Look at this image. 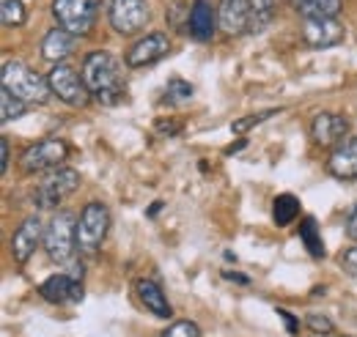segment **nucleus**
Here are the masks:
<instances>
[{"instance_id": "1", "label": "nucleus", "mask_w": 357, "mask_h": 337, "mask_svg": "<svg viewBox=\"0 0 357 337\" xmlns=\"http://www.w3.org/2000/svg\"><path fill=\"white\" fill-rule=\"evenodd\" d=\"M80 75L91 96L99 99L102 104H116L124 96V66L113 52H105V49L89 52Z\"/></svg>"}, {"instance_id": "2", "label": "nucleus", "mask_w": 357, "mask_h": 337, "mask_svg": "<svg viewBox=\"0 0 357 337\" xmlns=\"http://www.w3.org/2000/svg\"><path fill=\"white\" fill-rule=\"evenodd\" d=\"M0 80H3V88H8L25 104H45L52 93L50 80L33 72L31 66H25L22 61H6L0 69Z\"/></svg>"}, {"instance_id": "3", "label": "nucleus", "mask_w": 357, "mask_h": 337, "mask_svg": "<svg viewBox=\"0 0 357 337\" xmlns=\"http://www.w3.org/2000/svg\"><path fill=\"white\" fill-rule=\"evenodd\" d=\"M42 247H45L50 263H55V266H66L75 258V253L80 250L77 247V219H75V214L61 211L50 219Z\"/></svg>"}, {"instance_id": "4", "label": "nucleus", "mask_w": 357, "mask_h": 337, "mask_svg": "<svg viewBox=\"0 0 357 337\" xmlns=\"http://www.w3.org/2000/svg\"><path fill=\"white\" fill-rule=\"evenodd\" d=\"M96 14H99V0H52V19L58 22V28L75 36L91 33Z\"/></svg>"}, {"instance_id": "5", "label": "nucleus", "mask_w": 357, "mask_h": 337, "mask_svg": "<svg viewBox=\"0 0 357 337\" xmlns=\"http://www.w3.org/2000/svg\"><path fill=\"white\" fill-rule=\"evenodd\" d=\"M110 230V209L99 201H91L80 211L77 219V247L83 253H96Z\"/></svg>"}, {"instance_id": "6", "label": "nucleus", "mask_w": 357, "mask_h": 337, "mask_svg": "<svg viewBox=\"0 0 357 337\" xmlns=\"http://www.w3.org/2000/svg\"><path fill=\"white\" fill-rule=\"evenodd\" d=\"M47 80H50L52 93H55L61 102H66V104H72V107H86V104H89L91 91L86 88L83 75H77L66 61H63V63H55V66L50 69Z\"/></svg>"}, {"instance_id": "7", "label": "nucleus", "mask_w": 357, "mask_h": 337, "mask_svg": "<svg viewBox=\"0 0 357 337\" xmlns=\"http://www.w3.org/2000/svg\"><path fill=\"white\" fill-rule=\"evenodd\" d=\"M80 187V173L75 168H55L50 170V175H45V181L39 184V206L45 209H52L58 206L61 201H66L69 195H75Z\"/></svg>"}, {"instance_id": "8", "label": "nucleus", "mask_w": 357, "mask_h": 337, "mask_svg": "<svg viewBox=\"0 0 357 337\" xmlns=\"http://www.w3.org/2000/svg\"><path fill=\"white\" fill-rule=\"evenodd\" d=\"M107 19L116 33L132 36L137 31H143L149 22V3L146 0H110Z\"/></svg>"}, {"instance_id": "9", "label": "nucleus", "mask_w": 357, "mask_h": 337, "mask_svg": "<svg viewBox=\"0 0 357 337\" xmlns=\"http://www.w3.org/2000/svg\"><path fill=\"white\" fill-rule=\"evenodd\" d=\"M69 157V146L63 140H42L36 146H31L22 159H20V168L22 173L33 175V173H42V170H55L61 168V162Z\"/></svg>"}, {"instance_id": "10", "label": "nucleus", "mask_w": 357, "mask_h": 337, "mask_svg": "<svg viewBox=\"0 0 357 337\" xmlns=\"http://www.w3.org/2000/svg\"><path fill=\"white\" fill-rule=\"evenodd\" d=\"M347 31L338 17H303V39L313 49H327L344 42Z\"/></svg>"}, {"instance_id": "11", "label": "nucleus", "mask_w": 357, "mask_h": 337, "mask_svg": "<svg viewBox=\"0 0 357 337\" xmlns=\"http://www.w3.org/2000/svg\"><path fill=\"white\" fill-rule=\"evenodd\" d=\"M45 230L47 228L39 214H31V217L22 219V225L11 236V255H14L17 263H28L31 255L36 253V247L45 244Z\"/></svg>"}, {"instance_id": "12", "label": "nucleus", "mask_w": 357, "mask_h": 337, "mask_svg": "<svg viewBox=\"0 0 357 337\" xmlns=\"http://www.w3.org/2000/svg\"><path fill=\"white\" fill-rule=\"evenodd\" d=\"M168 49H171V39L165 36V33H146V36H140L137 42L127 49V55H124V63L130 66V69H143V66H151V63H157V61H162L165 55H168Z\"/></svg>"}, {"instance_id": "13", "label": "nucleus", "mask_w": 357, "mask_h": 337, "mask_svg": "<svg viewBox=\"0 0 357 337\" xmlns=\"http://www.w3.org/2000/svg\"><path fill=\"white\" fill-rule=\"evenodd\" d=\"M83 269L75 274H52L39 285V294L50 304H77L83 299Z\"/></svg>"}, {"instance_id": "14", "label": "nucleus", "mask_w": 357, "mask_h": 337, "mask_svg": "<svg viewBox=\"0 0 357 337\" xmlns=\"http://www.w3.org/2000/svg\"><path fill=\"white\" fill-rule=\"evenodd\" d=\"M311 137L321 148H335L349 137V121L338 113H319L311 121Z\"/></svg>"}, {"instance_id": "15", "label": "nucleus", "mask_w": 357, "mask_h": 337, "mask_svg": "<svg viewBox=\"0 0 357 337\" xmlns=\"http://www.w3.org/2000/svg\"><path fill=\"white\" fill-rule=\"evenodd\" d=\"M220 28V19H218V11L212 8L209 0H195L190 14H187V31L195 42H212L215 39V31Z\"/></svg>"}, {"instance_id": "16", "label": "nucleus", "mask_w": 357, "mask_h": 337, "mask_svg": "<svg viewBox=\"0 0 357 337\" xmlns=\"http://www.w3.org/2000/svg\"><path fill=\"white\" fill-rule=\"evenodd\" d=\"M218 19H220V31H223L225 36H242V33H248L250 0H220Z\"/></svg>"}, {"instance_id": "17", "label": "nucleus", "mask_w": 357, "mask_h": 337, "mask_svg": "<svg viewBox=\"0 0 357 337\" xmlns=\"http://www.w3.org/2000/svg\"><path fill=\"white\" fill-rule=\"evenodd\" d=\"M330 173L341 181H355L357 178V137H347L344 143H338L330 154L327 162Z\"/></svg>"}, {"instance_id": "18", "label": "nucleus", "mask_w": 357, "mask_h": 337, "mask_svg": "<svg viewBox=\"0 0 357 337\" xmlns=\"http://www.w3.org/2000/svg\"><path fill=\"white\" fill-rule=\"evenodd\" d=\"M135 294H137L140 304H143L151 315H157V318H171V315H174V307H171L168 296L162 294V288H160L154 280L140 277V280L135 283Z\"/></svg>"}, {"instance_id": "19", "label": "nucleus", "mask_w": 357, "mask_h": 337, "mask_svg": "<svg viewBox=\"0 0 357 337\" xmlns=\"http://www.w3.org/2000/svg\"><path fill=\"white\" fill-rule=\"evenodd\" d=\"M75 39H77L75 33H69L63 28H52L45 39H42V55H45V61H50V63H63L75 52Z\"/></svg>"}, {"instance_id": "20", "label": "nucleus", "mask_w": 357, "mask_h": 337, "mask_svg": "<svg viewBox=\"0 0 357 337\" xmlns=\"http://www.w3.org/2000/svg\"><path fill=\"white\" fill-rule=\"evenodd\" d=\"M280 8V0H250V22H248V33L259 36L264 33L269 25L275 22Z\"/></svg>"}, {"instance_id": "21", "label": "nucleus", "mask_w": 357, "mask_h": 337, "mask_svg": "<svg viewBox=\"0 0 357 337\" xmlns=\"http://www.w3.org/2000/svg\"><path fill=\"white\" fill-rule=\"evenodd\" d=\"M297 217H300V201H297L294 195L283 192V195L275 198V203H272V222H275L278 228L291 225Z\"/></svg>"}, {"instance_id": "22", "label": "nucleus", "mask_w": 357, "mask_h": 337, "mask_svg": "<svg viewBox=\"0 0 357 337\" xmlns=\"http://www.w3.org/2000/svg\"><path fill=\"white\" fill-rule=\"evenodd\" d=\"M291 6L303 17H338L344 0H291Z\"/></svg>"}, {"instance_id": "23", "label": "nucleus", "mask_w": 357, "mask_h": 337, "mask_svg": "<svg viewBox=\"0 0 357 337\" xmlns=\"http://www.w3.org/2000/svg\"><path fill=\"white\" fill-rule=\"evenodd\" d=\"M300 239L305 244V250L311 253V258H324V244H321V236H319V225L313 217H305L303 225H300Z\"/></svg>"}, {"instance_id": "24", "label": "nucleus", "mask_w": 357, "mask_h": 337, "mask_svg": "<svg viewBox=\"0 0 357 337\" xmlns=\"http://www.w3.org/2000/svg\"><path fill=\"white\" fill-rule=\"evenodd\" d=\"M25 17H28V11H25L22 0H3L0 3V22H3V28H20V25H25Z\"/></svg>"}, {"instance_id": "25", "label": "nucleus", "mask_w": 357, "mask_h": 337, "mask_svg": "<svg viewBox=\"0 0 357 337\" xmlns=\"http://www.w3.org/2000/svg\"><path fill=\"white\" fill-rule=\"evenodd\" d=\"M0 107H3V113H0L3 124L14 121V118H20V116L25 113V102H22V99H17L8 88H3V91H0Z\"/></svg>"}, {"instance_id": "26", "label": "nucleus", "mask_w": 357, "mask_h": 337, "mask_svg": "<svg viewBox=\"0 0 357 337\" xmlns=\"http://www.w3.org/2000/svg\"><path fill=\"white\" fill-rule=\"evenodd\" d=\"M280 110H275V107H269L264 113H253V116H242V118H236V121H231V132L234 134H245V132H250L253 127H259V124H264L269 121L272 116H278Z\"/></svg>"}, {"instance_id": "27", "label": "nucleus", "mask_w": 357, "mask_h": 337, "mask_svg": "<svg viewBox=\"0 0 357 337\" xmlns=\"http://www.w3.org/2000/svg\"><path fill=\"white\" fill-rule=\"evenodd\" d=\"M160 337H201V327L195 321H174Z\"/></svg>"}, {"instance_id": "28", "label": "nucleus", "mask_w": 357, "mask_h": 337, "mask_svg": "<svg viewBox=\"0 0 357 337\" xmlns=\"http://www.w3.org/2000/svg\"><path fill=\"white\" fill-rule=\"evenodd\" d=\"M165 96H168V102H184V99L192 96V85L174 77V80L168 83V93H165Z\"/></svg>"}, {"instance_id": "29", "label": "nucleus", "mask_w": 357, "mask_h": 337, "mask_svg": "<svg viewBox=\"0 0 357 337\" xmlns=\"http://www.w3.org/2000/svg\"><path fill=\"white\" fill-rule=\"evenodd\" d=\"M305 327L313 329L316 335H333V321H330L327 315H319V313H311V315L305 318Z\"/></svg>"}, {"instance_id": "30", "label": "nucleus", "mask_w": 357, "mask_h": 337, "mask_svg": "<svg viewBox=\"0 0 357 337\" xmlns=\"http://www.w3.org/2000/svg\"><path fill=\"white\" fill-rule=\"evenodd\" d=\"M338 263H341V269H347L349 274H355L357 277V244L338 255Z\"/></svg>"}, {"instance_id": "31", "label": "nucleus", "mask_w": 357, "mask_h": 337, "mask_svg": "<svg viewBox=\"0 0 357 337\" xmlns=\"http://www.w3.org/2000/svg\"><path fill=\"white\" fill-rule=\"evenodd\" d=\"M275 313H278V318H280V321L286 324V329H289V335H297V332H300V321H297V318H294L291 313H286L283 307H278Z\"/></svg>"}, {"instance_id": "32", "label": "nucleus", "mask_w": 357, "mask_h": 337, "mask_svg": "<svg viewBox=\"0 0 357 337\" xmlns=\"http://www.w3.org/2000/svg\"><path fill=\"white\" fill-rule=\"evenodd\" d=\"M347 236H349L352 242H357V206L349 211V217H347Z\"/></svg>"}, {"instance_id": "33", "label": "nucleus", "mask_w": 357, "mask_h": 337, "mask_svg": "<svg viewBox=\"0 0 357 337\" xmlns=\"http://www.w3.org/2000/svg\"><path fill=\"white\" fill-rule=\"evenodd\" d=\"M0 151H3V157H0V159H3V168H0V173L6 175V173H8V162H11V146H8L6 137L0 140Z\"/></svg>"}, {"instance_id": "34", "label": "nucleus", "mask_w": 357, "mask_h": 337, "mask_svg": "<svg viewBox=\"0 0 357 337\" xmlns=\"http://www.w3.org/2000/svg\"><path fill=\"white\" fill-rule=\"evenodd\" d=\"M223 280H231V283H239V285H250V277L248 274H239V272H223Z\"/></svg>"}]
</instances>
